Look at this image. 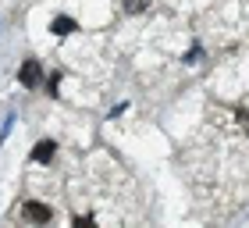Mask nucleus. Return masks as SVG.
<instances>
[{"instance_id":"f257e3e1","label":"nucleus","mask_w":249,"mask_h":228,"mask_svg":"<svg viewBox=\"0 0 249 228\" xmlns=\"http://www.w3.org/2000/svg\"><path fill=\"white\" fill-rule=\"evenodd\" d=\"M18 82L25 86V89H36V86L43 82V68H39V61H25V64H21Z\"/></svg>"},{"instance_id":"f03ea898","label":"nucleus","mask_w":249,"mask_h":228,"mask_svg":"<svg viewBox=\"0 0 249 228\" xmlns=\"http://www.w3.org/2000/svg\"><path fill=\"white\" fill-rule=\"evenodd\" d=\"M25 218H29V221H36V225H47L53 214H50V207H43V203L29 200V203H25Z\"/></svg>"},{"instance_id":"7ed1b4c3","label":"nucleus","mask_w":249,"mask_h":228,"mask_svg":"<svg viewBox=\"0 0 249 228\" xmlns=\"http://www.w3.org/2000/svg\"><path fill=\"white\" fill-rule=\"evenodd\" d=\"M50 157H53V143H50V139L36 143V150H32V161H50Z\"/></svg>"},{"instance_id":"20e7f679","label":"nucleus","mask_w":249,"mask_h":228,"mask_svg":"<svg viewBox=\"0 0 249 228\" xmlns=\"http://www.w3.org/2000/svg\"><path fill=\"white\" fill-rule=\"evenodd\" d=\"M71 32H75L71 18H53V36H71Z\"/></svg>"},{"instance_id":"39448f33","label":"nucleus","mask_w":249,"mask_h":228,"mask_svg":"<svg viewBox=\"0 0 249 228\" xmlns=\"http://www.w3.org/2000/svg\"><path fill=\"white\" fill-rule=\"evenodd\" d=\"M146 4H150V0H124V11H132V15H139V11H146Z\"/></svg>"},{"instance_id":"423d86ee","label":"nucleus","mask_w":249,"mask_h":228,"mask_svg":"<svg viewBox=\"0 0 249 228\" xmlns=\"http://www.w3.org/2000/svg\"><path fill=\"white\" fill-rule=\"evenodd\" d=\"M239 121H242V125H249V107H242V111H239Z\"/></svg>"}]
</instances>
